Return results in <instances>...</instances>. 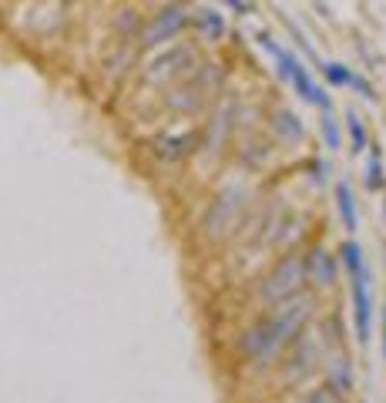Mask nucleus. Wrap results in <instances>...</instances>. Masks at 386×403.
Segmentation results:
<instances>
[{
  "label": "nucleus",
  "mask_w": 386,
  "mask_h": 403,
  "mask_svg": "<svg viewBox=\"0 0 386 403\" xmlns=\"http://www.w3.org/2000/svg\"><path fill=\"white\" fill-rule=\"evenodd\" d=\"M309 323V299H293L286 306H276V310H265L259 319L252 323L235 336V353L239 359L259 370V366H272L286 350H293L299 336L306 333Z\"/></svg>",
  "instance_id": "f257e3e1"
},
{
  "label": "nucleus",
  "mask_w": 386,
  "mask_h": 403,
  "mask_svg": "<svg viewBox=\"0 0 386 403\" xmlns=\"http://www.w3.org/2000/svg\"><path fill=\"white\" fill-rule=\"evenodd\" d=\"M306 286H309L306 252L293 249V252L279 256V263L255 282V303H259L262 310H276V306H286V303L299 299Z\"/></svg>",
  "instance_id": "f03ea898"
},
{
  "label": "nucleus",
  "mask_w": 386,
  "mask_h": 403,
  "mask_svg": "<svg viewBox=\"0 0 386 403\" xmlns=\"http://www.w3.org/2000/svg\"><path fill=\"white\" fill-rule=\"evenodd\" d=\"M272 61H276V67H279V78L286 81L306 105H316L319 111H333V98L326 94V88H319V84L312 81V74H309V67L302 64L299 54H293L289 47H282Z\"/></svg>",
  "instance_id": "7ed1b4c3"
},
{
  "label": "nucleus",
  "mask_w": 386,
  "mask_h": 403,
  "mask_svg": "<svg viewBox=\"0 0 386 403\" xmlns=\"http://www.w3.org/2000/svg\"><path fill=\"white\" fill-rule=\"evenodd\" d=\"M370 269H359L350 276V306H353V326H356V343L370 346L373 340V286H370Z\"/></svg>",
  "instance_id": "20e7f679"
},
{
  "label": "nucleus",
  "mask_w": 386,
  "mask_h": 403,
  "mask_svg": "<svg viewBox=\"0 0 386 403\" xmlns=\"http://www.w3.org/2000/svg\"><path fill=\"white\" fill-rule=\"evenodd\" d=\"M195 17L188 14V7L185 4H168L165 11H158L154 14V20L145 27V31L138 34V41H141V47H165V44H171L178 34L185 31L188 24H192Z\"/></svg>",
  "instance_id": "39448f33"
},
{
  "label": "nucleus",
  "mask_w": 386,
  "mask_h": 403,
  "mask_svg": "<svg viewBox=\"0 0 386 403\" xmlns=\"http://www.w3.org/2000/svg\"><path fill=\"white\" fill-rule=\"evenodd\" d=\"M246 195H242V188H225L222 195H218L212 205H208V212L201 218V235H208V239H225V235L235 229V218L242 212V205H246Z\"/></svg>",
  "instance_id": "423d86ee"
},
{
  "label": "nucleus",
  "mask_w": 386,
  "mask_h": 403,
  "mask_svg": "<svg viewBox=\"0 0 386 403\" xmlns=\"http://www.w3.org/2000/svg\"><path fill=\"white\" fill-rule=\"evenodd\" d=\"M340 252L333 256L326 246H312L306 252V276H309V286L316 289H333L340 282Z\"/></svg>",
  "instance_id": "0eeeda50"
},
{
  "label": "nucleus",
  "mask_w": 386,
  "mask_h": 403,
  "mask_svg": "<svg viewBox=\"0 0 386 403\" xmlns=\"http://www.w3.org/2000/svg\"><path fill=\"white\" fill-rule=\"evenodd\" d=\"M333 199H336V212H340V222L342 229L353 235L359 229V209H356V195H353V185L340 178L336 185H333Z\"/></svg>",
  "instance_id": "6e6552de"
},
{
  "label": "nucleus",
  "mask_w": 386,
  "mask_h": 403,
  "mask_svg": "<svg viewBox=\"0 0 386 403\" xmlns=\"http://www.w3.org/2000/svg\"><path fill=\"white\" fill-rule=\"evenodd\" d=\"M363 185L366 192H386V165H383V148L370 145V158H366V171H363Z\"/></svg>",
  "instance_id": "1a4fd4ad"
},
{
  "label": "nucleus",
  "mask_w": 386,
  "mask_h": 403,
  "mask_svg": "<svg viewBox=\"0 0 386 403\" xmlns=\"http://www.w3.org/2000/svg\"><path fill=\"white\" fill-rule=\"evenodd\" d=\"M276 131H279V138L282 141H289V145H299V141L306 138V124H302V118L295 114V111L289 108H279L276 111Z\"/></svg>",
  "instance_id": "9d476101"
},
{
  "label": "nucleus",
  "mask_w": 386,
  "mask_h": 403,
  "mask_svg": "<svg viewBox=\"0 0 386 403\" xmlns=\"http://www.w3.org/2000/svg\"><path fill=\"white\" fill-rule=\"evenodd\" d=\"M195 24L201 27V34L208 37V41H222L225 31H229V24H225V14L215 11V7H201L199 14H195Z\"/></svg>",
  "instance_id": "9b49d317"
},
{
  "label": "nucleus",
  "mask_w": 386,
  "mask_h": 403,
  "mask_svg": "<svg viewBox=\"0 0 386 403\" xmlns=\"http://www.w3.org/2000/svg\"><path fill=\"white\" fill-rule=\"evenodd\" d=\"M346 135H350V152L353 155H363L370 148V131H366V121L356 114V111H346Z\"/></svg>",
  "instance_id": "f8f14e48"
},
{
  "label": "nucleus",
  "mask_w": 386,
  "mask_h": 403,
  "mask_svg": "<svg viewBox=\"0 0 386 403\" xmlns=\"http://www.w3.org/2000/svg\"><path fill=\"white\" fill-rule=\"evenodd\" d=\"M319 71H323V78L329 88H353V78H356V71L350 67V64H342V61H323L319 64Z\"/></svg>",
  "instance_id": "ddd939ff"
},
{
  "label": "nucleus",
  "mask_w": 386,
  "mask_h": 403,
  "mask_svg": "<svg viewBox=\"0 0 386 403\" xmlns=\"http://www.w3.org/2000/svg\"><path fill=\"white\" fill-rule=\"evenodd\" d=\"M340 263H342V269H346V276H353L359 269H370V265H366V252H363V246L356 242L353 235L340 246Z\"/></svg>",
  "instance_id": "4468645a"
},
{
  "label": "nucleus",
  "mask_w": 386,
  "mask_h": 403,
  "mask_svg": "<svg viewBox=\"0 0 386 403\" xmlns=\"http://www.w3.org/2000/svg\"><path fill=\"white\" fill-rule=\"evenodd\" d=\"M319 135H323V145L329 152H340L342 148V124L336 121L333 111H323V114H319Z\"/></svg>",
  "instance_id": "2eb2a0df"
},
{
  "label": "nucleus",
  "mask_w": 386,
  "mask_h": 403,
  "mask_svg": "<svg viewBox=\"0 0 386 403\" xmlns=\"http://www.w3.org/2000/svg\"><path fill=\"white\" fill-rule=\"evenodd\" d=\"M329 383L336 390H342L346 397L353 393V387H356V380H353V363L346 357H340V359H333V366H329Z\"/></svg>",
  "instance_id": "dca6fc26"
},
{
  "label": "nucleus",
  "mask_w": 386,
  "mask_h": 403,
  "mask_svg": "<svg viewBox=\"0 0 386 403\" xmlns=\"http://www.w3.org/2000/svg\"><path fill=\"white\" fill-rule=\"evenodd\" d=\"M295 403H346V393H342V390H336L329 380H326V383H319V387L306 390V393H302Z\"/></svg>",
  "instance_id": "f3484780"
},
{
  "label": "nucleus",
  "mask_w": 386,
  "mask_h": 403,
  "mask_svg": "<svg viewBox=\"0 0 386 403\" xmlns=\"http://www.w3.org/2000/svg\"><path fill=\"white\" fill-rule=\"evenodd\" d=\"M350 91H356L363 101H376V88H373V84L363 78V74H356V78H353V88H350Z\"/></svg>",
  "instance_id": "a211bd4d"
},
{
  "label": "nucleus",
  "mask_w": 386,
  "mask_h": 403,
  "mask_svg": "<svg viewBox=\"0 0 386 403\" xmlns=\"http://www.w3.org/2000/svg\"><path fill=\"white\" fill-rule=\"evenodd\" d=\"M222 4H225L229 11H235V14H239V17L252 14V4H248V0H222Z\"/></svg>",
  "instance_id": "6ab92c4d"
},
{
  "label": "nucleus",
  "mask_w": 386,
  "mask_h": 403,
  "mask_svg": "<svg viewBox=\"0 0 386 403\" xmlns=\"http://www.w3.org/2000/svg\"><path fill=\"white\" fill-rule=\"evenodd\" d=\"M383 363H386V306H383Z\"/></svg>",
  "instance_id": "aec40b11"
}]
</instances>
